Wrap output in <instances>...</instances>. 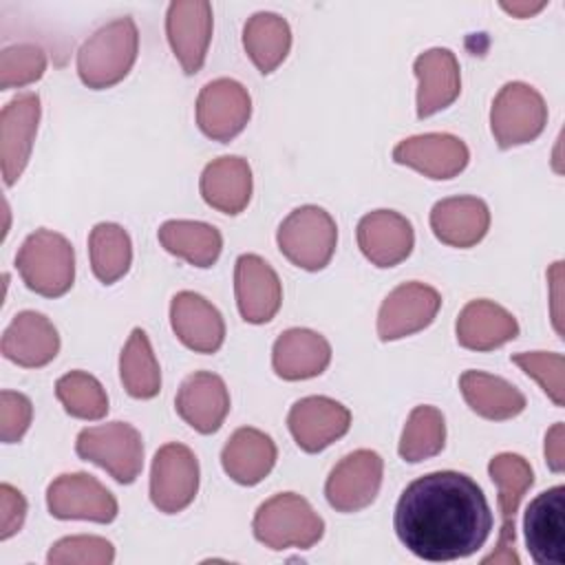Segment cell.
<instances>
[{
	"label": "cell",
	"mask_w": 565,
	"mask_h": 565,
	"mask_svg": "<svg viewBox=\"0 0 565 565\" xmlns=\"http://www.w3.org/2000/svg\"><path fill=\"white\" fill-rule=\"evenodd\" d=\"M393 527L411 554L444 563L472 556L486 545L492 512L472 477L437 470L404 488L395 505Z\"/></svg>",
	"instance_id": "6da1fadb"
},
{
	"label": "cell",
	"mask_w": 565,
	"mask_h": 565,
	"mask_svg": "<svg viewBox=\"0 0 565 565\" xmlns=\"http://www.w3.org/2000/svg\"><path fill=\"white\" fill-rule=\"evenodd\" d=\"M139 51V31L130 15L99 26L77 51V75L95 90L119 84L132 68Z\"/></svg>",
	"instance_id": "7a4b0ae2"
},
{
	"label": "cell",
	"mask_w": 565,
	"mask_h": 565,
	"mask_svg": "<svg viewBox=\"0 0 565 565\" xmlns=\"http://www.w3.org/2000/svg\"><path fill=\"white\" fill-rule=\"evenodd\" d=\"M252 530L256 541L269 550H309L322 539L324 521L305 497L280 492L258 505Z\"/></svg>",
	"instance_id": "3957f363"
},
{
	"label": "cell",
	"mask_w": 565,
	"mask_h": 565,
	"mask_svg": "<svg viewBox=\"0 0 565 565\" xmlns=\"http://www.w3.org/2000/svg\"><path fill=\"white\" fill-rule=\"evenodd\" d=\"M22 282L46 298L64 296L75 280V252L66 236L53 230H35L15 254Z\"/></svg>",
	"instance_id": "277c9868"
},
{
	"label": "cell",
	"mask_w": 565,
	"mask_h": 565,
	"mask_svg": "<svg viewBox=\"0 0 565 565\" xmlns=\"http://www.w3.org/2000/svg\"><path fill=\"white\" fill-rule=\"evenodd\" d=\"M282 256L307 271H320L329 265L338 245V225L320 205H300L291 210L276 232Z\"/></svg>",
	"instance_id": "5b68a950"
},
{
	"label": "cell",
	"mask_w": 565,
	"mask_h": 565,
	"mask_svg": "<svg viewBox=\"0 0 565 565\" xmlns=\"http://www.w3.org/2000/svg\"><path fill=\"white\" fill-rule=\"evenodd\" d=\"M75 452L104 468L119 483H132L143 468V441L139 430L128 422L84 428L77 435Z\"/></svg>",
	"instance_id": "8992f818"
},
{
	"label": "cell",
	"mask_w": 565,
	"mask_h": 565,
	"mask_svg": "<svg viewBox=\"0 0 565 565\" xmlns=\"http://www.w3.org/2000/svg\"><path fill=\"white\" fill-rule=\"evenodd\" d=\"M547 124L543 95L525 82H508L494 95L490 130L499 148L508 150L534 141Z\"/></svg>",
	"instance_id": "52a82bcc"
},
{
	"label": "cell",
	"mask_w": 565,
	"mask_h": 565,
	"mask_svg": "<svg viewBox=\"0 0 565 565\" xmlns=\"http://www.w3.org/2000/svg\"><path fill=\"white\" fill-rule=\"evenodd\" d=\"M488 475L499 490V512H501V532L497 541V550L490 552L481 563L483 565H519V554L514 550L516 543V512L525 497V492L534 483L532 466L525 457L516 452H499L488 463Z\"/></svg>",
	"instance_id": "ba28073f"
},
{
	"label": "cell",
	"mask_w": 565,
	"mask_h": 565,
	"mask_svg": "<svg viewBox=\"0 0 565 565\" xmlns=\"http://www.w3.org/2000/svg\"><path fill=\"white\" fill-rule=\"evenodd\" d=\"M199 490V461L194 452L170 441L154 452L150 468V501L159 512L177 514L185 510Z\"/></svg>",
	"instance_id": "9c48e42d"
},
{
	"label": "cell",
	"mask_w": 565,
	"mask_h": 565,
	"mask_svg": "<svg viewBox=\"0 0 565 565\" xmlns=\"http://www.w3.org/2000/svg\"><path fill=\"white\" fill-rule=\"evenodd\" d=\"M384 461L375 450L360 448L344 455L327 477L324 497L338 512H358L369 508L382 486Z\"/></svg>",
	"instance_id": "30bf717a"
},
{
	"label": "cell",
	"mask_w": 565,
	"mask_h": 565,
	"mask_svg": "<svg viewBox=\"0 0 565 565\" xmlns=\"http://www.w3.org/2000/svg\"><path fill=\"white\" fill-rule=\"evenodd\" d=\"M46 508L55 519L93 523H110L119 510L115 494L86 472H66L53 479L46 488Z\"/></svg>",
	"instance_id": "8fae6325"
},
{
	"label": "cell",
	"mask_w": 565,
	"mask_h": 565,
	"mask_svg": "<svg viewBox=\"0 0 565 565\" xmlns=\"http://www.w3.org/2000/svg\"><path fill=\"white\" fill-rule=\"evenodd\" d=\"M252 97L247 88L232 79L218 77L207 82L196 97V124L214 141H232L249 121Z\"/></svg>",
	"instance_id": "7c38bea8"
},
{
	"label": "cell",
	"mask_w": 565,
	"mask_h": 565,
	"mask_svg": "<svg viewBox=\"0 0 565 565\" xmlns=\"http://www.w3.org/2000/svg\"><path fill=\"white\" fill-rule=\"evenodd\" d=\"M441 307V296L435 287L411 280L397 285L384 298L377 313V335L382 342H393L426 329Z\"/></svg>",
	"instance_id": "4fadbf2b"
},
{
	"label": "cell",
	"mask_w": 565,
	"mask_h": 565,
	"mask_svg": "<svg viewBox=\"0 0 565 565\" xmlns=\"http://www.w3.org/2000/svg\"><path fill=\"white\" fill-rule=\"evenodd\" d=\"M525 545L539 565H565V486L536 494L523 516Z\"/></svg>",
	"instance_id": "5bb4252c"
},
{
	"label": "cell",
	"mask_w": 565,
	"mask_h": 565,
	"mask_svg": "<svg viewBox=\"0 0 565 565\" xmlns=\"http://www.w3.org/2000/svg\"><path fill=\"white\" fill-rule=\"evenodd\" d=\"M212 4L207 0H174L166 13V35L188 75L201 71L212 40Z\"/></svg>",
	"instance_id": "9a60e30c"
},
{
	"label": "cell",
	"mask_w": 565,
	"mask_h": 565,
	"mask_svg": "<svg viewBox=\"0 0 565 565\" xmlns=\"http://www.w3.org/2000/svg\"><path fill=\"white\" fill-rule=\"evenodd\" d=\"M40 110V97L35 93H20L0 113V161L4 185H13L29 163Z\"/></svg>",
	"instance_id": "2e32d148"
},
{
	"label": "cell",
	"mask_w": 565,
	"mask_h": 565,
	"mask_svg": "<svg viewBox=\"0 0 565 565\" xmlns=\"http://www.w3.org/2000/svg\"><path fill=\"white\" fill-rule=\"evenodd\" d=\"M287 426L298 448L305 452H320L349 433L351 413L344 404L331 397L309 395L289 408Z\"/></svg>",
	"instance_id": "e0dca14e"
},
{
	"label": "cell",
	"mask_w": 565,
	"mask_h": 565,
	"mask_svg": "<svg viewBox=\"0 0 565 565\" xmlns=\"http://www.w3.org/2000/svg\"><path fill=\"white\" fill-rule=\"evenodd\" d=\"M234 296L245 322L265 324L280 309V278L258 254H241L234 265Z\"/></svg>",
	"instance_id": "ac0fdd59"
},
{
	"label": "cell",
	"mask_w": 565,
	"mask_h": 565,
	"mask_svg": "<svg viewBox=\"0 0 565 565\" xmlns=\"http://www.w3.org/2000/svg\"><path fill=\"white\" fill-rule=\"evenodd\" d=\"M468 146L450 132H426L399 141L393 161L422 172L428 179H452L468 166Z\"/></svg>",
	"instance_id": "d6986e66"
},
{
	"label": "cell",
	"mask_w": 565,
	"mask_h": 565,
	"mask_svg": "<svg viewBox=\"0 0 565 565\" xmlns=\"http://www.w3.org/2000/svg\"><path fill=\"white\" fill-rule=\"evenodd\" d=\"M358 247L375 267H395L406 260L415 245V232L406 216L395 210H373L358 223Z\"/></svg>",
	"instance_id": "ffe728a7"
},
{
	"label": "cell",
	"mask_w": 565,
	"mask_h": 565,
	"mask_svg": "<svg viewBox=\"0 0 565 565\" xmlns=\"http://www.w3.org/2000/svg\"><path fill=\"white\" fill-rule=\"evenodd\" d=\"M174 408L196 433H216L230 413V393L223 377L210 371H194L181 382Z\"/></svg>",
	"instance_id": "44dd1931"
},
{
	"label": "cell",
	"mask_w": 565,
	"mask_h": 565,
	"mask_svg": "<svg viewBox=\"0 0 565 565\" xmlns=\"http://www.w3.org/2000/svg\"><path fill=\"white\" fill-rule=\"evenodd\" d=\"M174 335L196 353H216L225 340L221 311L196 291H179L170 302Z\"/></svg>",
	"instance_id": "7402d4cb"
},
{
	"label": "cell",
	"mask_w": 565,
	"mask_h": 565,
	"mask_svg": "<svg viewBox=\"0 0 565 565\" xmlns=\"http://www.w3.org/2000/svg\"><path fill=\"white\" fill-rule=\"evenodd\" d=\"M2 355L18 366L38 369L60 351V335L53 322L40 311H20L2 333Z\"/></svg>",
	"instance_id": "603a6c76"
},
{
	"label": "cell",
	"mask_w": 565,
	"mask_h": 565,
	"mask_svg": "<svg viewBox=\"0 0 565 565\" xmlns=\"http://www.w3.org/2000/svg\"><path fill=\"white\" fill-rule=\"evenodd\" d=\"M417 117H430L448 108L461 90L459 62L450 49H428L415 57Z\"/></svg>",
	"instance_id": "cb8c5ba5"
},
{
	"label": "cell",
	"mask_w": 565,
	"mask_h": 565,
	"mask_svg": "<svg viewBox=\"0 0 565 565\" xmlns=\"http://www.w3.org/2000/svg\"><path fill=\"white\" fill-rule=\"evenodd\" d=\"M490 227V210L477 196H448L433 205L430 230L444 245L472 247Z\"/></svg>",
	"instance_id": "d4e9b609"
},
{
	"label": "cell",
	"mask_w": 565,
	"mask_h": 565,
	"mask_svg": "<svg viewBox=\"0 0 565 565\" xmlns=\"http://www.w3.org/2000/svg\"><path fill=\"white\" fill-rule=\"evenodd\" d=\"M331 362V344L311 329L294 327L282 331L271 349V364L278 377L296 382L320 375Z\"/></svg>",
	"instance_id": "484cf974"
},
{
	"label": "cell",
	"mask_w": 565,
	"mask_h": 565,
	"mask_svg": "<svg viewBox=\"0 0 565 565\" xmlns=\"http://www.w3.org/2000/svg\"><path fill=\"white\" fill-rule=\"evenodd\" d=\"M457 342L470 351H492L519 335L516 318L501 305L479 298L470 300L457 316Z\"/></svg>",
	"instance_id": "4316f807"
},
{
	"label": "cell",
	"mask_w": 565,
	"mask_h": 565,
	"mask_svg": "<svg viewBox=\"0 0 565 565\" xmlns=\"http://www.w3.org/2000/svg\"><path fill=\"white\" fill-rule=\"evenodd\" d=\"M199 190L210 207L232 216L241 214L252 199V168L243 157H218L203 168Z\"/></svg>",
	"instance_id": "83f0119b"
},
{
	"label": "cell",
	"mask_w": 565,
	"mask_h": 565,
	"mask_svg": "<svg viewBox=\"0 0 565 565\" xmlns=\"http://www.w3.org/2000/svg\"><path fill=\"white\" fill-rule=\"evenodd\" d=\"M276 455V444L267 433L243 426L225 441L221 463L232 481L241 486H256L271 472Z\"/></svg>",
	"instance_id": "f1b7e54d"
},
{
	"label": "cell",
	"mask_w": 565,
	"mask_h": 565,
	"mask_svg": "<svg viewBox=\"0 0 565 565\" xmlns=\"http://www.w3.org/2000/svg\"><path fill=\"white\" fill-rule=\"evenodd\" d=\"M459 388L466 404L486 419H512L525 408V395L499 375L463 371L459 377Z\"/></svg>",
	"instance_id": "f546056e"
},
{
	"label": "cell",
	"mask_w": 565,
	"mask_h": 565,
	"mask_svg": "<svg viewBox=\"0 0 565 565\" xmlns=\"http://www.w3.org/2000/svg\"><path fill=\"white\" fill-rule=\"evenodd\" d=\"M157 236L166 252L201 269L212 267L223 249L221 232L203 221H166Z\"/></svg>",
	"instance_id": "4dcf8cb0"
},
{
	"label": "cell",
	"mask_w": 565,
	"mask_h": 565,
	"mask_svg": "<svg viewBox=\"0 0 565 565\" xmlns=\"http://www.w3.org/2000/svg\"><path fill=\"white\" fill-rule=\"evenodd\" d=\"M243 46L254 66L269 75L285 62L291 49L289 22L274 11L254 13L243 26Z\"/></svg>",
	"instance_id": "1f68e13d"
},
{
	"label": "cell",
	"mask_w": 565,
	"mask_h": 565,
	"mask_svg": "<svg viewBox=\"0 0 565 565\" xmlns=\"http://www.w3.org/2000/svg\"><path fill=\"white\" fill-rule=\"evenodd\" d=\"M119 377L135 399H150L161 391V371L143 329H132L119 355Z\"/></svg>",
	"instance_id": "d6a6232c"
},
{
	"label": "cell",
	"mask_w": 565,
	"mask_h": 565,
	"mask_svg": "<svg viewBox=\"0 0 565 565\" xmlns=\"http://www.w3.org/2000/svg\"><path fill=\"white\" fill-rule=\"evenodd\" d=\"M88 256L95 278L104 285L117 282L132 263V243L117 223H97L88 234Z\"/></svg>",
	"instance_id": "836d02e7"
},
{
	"label": "cell",
	"mask_w": 565,
	"mask_h": 565,
	"mask_svg": "<svg viewBox=\"0 0 565 565\" xmlns=\"http://www.w3.org/2000/svg\"><path fill=\"white\" fill-rule=\"evenodd\" d=\"M446 419L439 408L422 404L415 406L404 424L397 452L408 463H419L444 450Z\"/></svg>",
	"instance_id": "e575fe53"
},
{
	"label": "cell",
	"mask_w": 565,
	"mask_h": 565,
	"mask_svg": "<svg viewBox=\"0 0 565 565\" xmlns=\"http://www.w3.org/2000/svg\"><path fill=\"white\" fill-rule=\"evenodd\" d=\"M55 395L71 417L97 422L108 413L104 386L86 371H68L55 382Z\"/></svg>",
	"instance_id": "d590c367"
},
{
	"label": "cell",
	"mask_w": 565,
	"mask_h": 565,
	"mask_svg": "<svg viewBox=\"0 0 565 565\" xmlns=\"http://www.w3.org/2000/svg\"><path fill=\"white\" fill-rule=\"evenodd\" d=\"M46 71V55L38 44H13L0 53V88H22Z\"/></svg>",
	"instance_id": "8d00e7d4"
},
{
	"label": "cell",
	"mask_w": 565,
	"mask_h": 565,
	"mask_svg": "<svg viewBox=\"0 0 565 565\" xmlns=\"http://www.w3.org/2000/svg\"><path fill=\"white\" fill-rule=\"evenodd\" d=\"M525 375L534 377L543 393L556 404H565V360L552 351H527L510 358Z\"/></svg>",
	"instance_id": "74e56055"
},
{
	"label": "cell",
	"mask_w": 565,
	"mask_h": 565,
	"mask_svg": "<svg viewBox=\"0 0 565 565\" xmlns=\"http://www.w3.org/2000/svg\"><path fill=\"white\" fill-rule=\"evenodd\" d=\"M46 561L51 565H110L115 561V547L104 536H64L53 543Z\"/></svg>",
	"instance_id": "f35d334b"
},
{
	"label": "cell",
	"mask_w": 565,
	"mask_h": 565,
	"mask_svg": "<svg viewBox=\"0 0 565 565\" xmlns=\"http://www.w3.org/2000/svg\"><path fill=\"white\" fill-rule=\"evenodd\" d=\"M31 399L15 391L0 393V437L4 444H15L31 426Z\"/></svg>",
	"instance_id": "ab89813d"
},
{
	"label": "cell",
	"mask_w": 565,
	"mask_h": 565,
	"mask_svg": "<svg viewBox=\"0 0 565 565\" xmlns=\"http://www.w3.org/2000/svg\"><path fill=\"white\" fill-rule=\"evenodd\" d=\"M24 516H26L24 494L13 486L2 483L0 486V539L2 541L11 539L22 527Z\"/></svg>",
	"instance_id": "60d3db41"
},
{
	"label": "cell",
	"mask_w": 565,
	"mask_h": 565,
	"mask_svg": "<svg viewBox=\"0 0 565 565\" xmlns=\"http://www.w3.org/2000/svg\"><path fill=\"white\" fill-rule=\"evenodd\" d=\"M545 461L552 472L565 470V426L556 422L545 435Z\"/></svg>",
	"instance_id": "b9f144b4"
},
{
	"label": "cell",
	"mask_w": 565,
	"mask_h": 565,
	"mask_svg": "<svg viewBox=\"0 0 565 565\" xmlns=\"http://www.w3.org/2000/svg\"><path fill=\"white\" fill-rule=\"evenodd\" d=\"M550 294H552V322L558 335H563V311H561V282H563V263L556 260L550 271Z\"/></svg>",
	"instance_id": "7bdbcfd3"
},
{
	"label": "cell",
	"mask_w": 565,
	"mask_h": 565,
	"mask_svg": "<svg viewBox=\"0 0 565 565\" xmlns=\"http://www.w3.org/2000/svg\"><path fill=\"white\" fill-rule=\"evenodd\" d=\"M545 2H501V9L512 13L514 18H530L532 13L541 11Z\"/></svg>",
	"instance_id": "ee69618b"
}]
</instances>
